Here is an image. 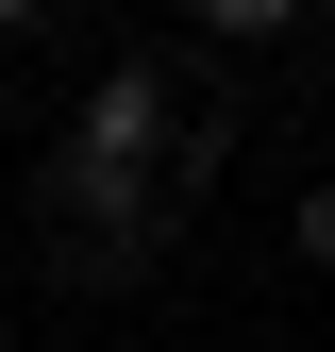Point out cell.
<instances>
[{
    "label": "cell",
    "instance_id": "cell-1",
    "mask_svg": "<svg viewBox=\"0 0 335 352\" xmlns=\"http://www.w3.org/2000/svg\"><path fill=\"white\" fill-rule=\"evenodd\" d=\"M151 151H168V67H101V84H84V118H67V151H51V201L117 235L135 201H168Z\"/></svg>",
    "mask_w": 335,
    "mask_h": 352
},
{
    "label": "cell",
    "instance_id": "cell-2",
    "mask_svg": "<svg viewBox=\"0 0 335 352\" xmlns=\"http://www.w3.org/2000/svg\"><path fill=\"white\" fill-rule=\"evenodd\" d=\"M185 17H201V34H285L302 0H185Z\"/></svg>",
    "mask_w": 335,
    "mask_h": 352
},
{
    "label": "cell",
    "instance_id": "cell-3",
    "mask_svg": "<svg viewBox=\"0 0 335 352\" xmlns=\"http://www.w3.org/2000/svg\"><path fill=\"white\" fill-rule=\"evenodd\" d=\"M302 252H319V269H335V185H302Z\"/></svg>",
    "mask_w": 335,
    "mask_h": 352
},
{
    "label": "cell",
    "instance_id": "cell-4",
    "mask_svg": "<svg viewBox=\"0 0 335 352\" xmlns=\"http://www.w3.org/2000/svg\"><path fill=\"white\" fill-rule=\"evenodd\" d=\"M17 17H34V0H0V34H17Z\"/></svg>",
    "mask_w": 335,
    "mask_h": 352
}]
</instances>
